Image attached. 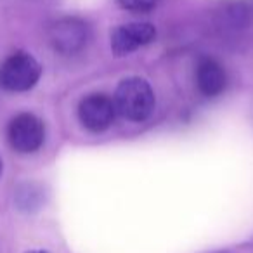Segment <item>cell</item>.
Here are the masks:
<instances>
[{
    "mask_svg": "<svg viewBox=\"0 0 253 253\" xmlns=\"http://www.w3.org/2000/svg\"><path fill=\"white\" fill-rule=\"evenodd\" d=\"M7 139L18 153H35L45 139V128L39 116L32 113H19L7 126Z\"/></svg>",
    "mask_w": 253,
    "mask_h": 253,
    "instance_id": "obj_3",
    "label": "cell"
},
{
    "mask_svg": "<svg viewBox=\"0 0 253 253\" xmlns=\"http://www.w3.org/2000/svg\"><path fill=\"white\" fill-rule=\"evenodd\" d=\"M118 4L130 12H149L160 4V0H118Z\"/></svg>",
    "mask_w": 253,
    "mask_h": 253,
    "instance_id": "obj_8",
    "label": "cell"
},
{
    "mask_svg": "<svg viewBox=\"0 0 253 253\" xmlns=\"http://www.w3.org/2000/svg\"><path fill=\"white\" fill-rule=\"evenodd\" d=\"M0 172H2V162H0Z\"/></svg>",
    "mask_w": 253,
    "mask_h": 253,
    "instance_id": "obj_10",
    "label": "cell"
},
{
    "mask_svg": "<svg viewBox=\"0 0 253 253\" xmlns=\"http://www.w3.org/2000/svg\"><path fill=\"white\" fill-rule=\"evenodd\" d=\"M196 85L198 90L207 97H217L225 90L227 75L222 64L211 57L200 59L196 66Z\"/></svg>",
    "mask_w": 253,
    "mask_h": 253,
    "instance_id": "obj_7",
    "label": "cell"
},
{
    "mask_svg": "<svg viewBox=\"0 0 253 253\" xmlns=\"http://www.w3.org/2000/svg\"><path fill=\"white\" fill-rule=\"evenodd\" d=\"M156 39V28L151 23H128L113 30L111 49L116 56H125Z\"/></svg>",
    "mask_w": 253,
    "mask_h": 253,
    "instance_id": "obj_6",
    "label": "cell"
},
{
    "mask_svg": "<svg viewBox=\"0 0 253 253\" xmlns=\"http://www.w3.org/2000/svg\"><path fill=\"white\" fill-rule=\"evenodd\" d=\"M28 253H47V252H40V250H37V252H28Z\"/></svg>",
    "mask_w": 253,
    "mask_h": 253,
    "instance_id": "obj_9",
    "label": "cell"
},
{
    "mask_svg": "<svg viewBox=\"0 0 253 253\" xmlns=\"http://www.w3.org/2000/svg\"><path fill=\"white\" fill-rule=\"evenodd\" d=\"M116 113L130 122H142L155 109V92L151 85L139 77L120 82L115 94Z\"/></svg>",
    "mask_w": 253,
    "mask_h": 253,
    "instance_id": "obj_1",
    "label": "cell"
},
{
    "mask_svg": "<svg viewBox=\"0 0 253 253\" xmlns=\"http://www.w3.org/2000/svg\"><path fill=\"white\" fill-rule=\"evenodd\" d=\"M78 116L85 128L90 132H104L115 122V101L104 94H90L80 101Z\"/></svg>",
    "mask_w": 253,
    "mask_h": 253,
    "instance_id": "obj_5",
    "label": "cell"
},
{
    "mask_svg": "<svg viewBox=\"0 0 253 253\" xmlns=\"http://www.w3.org/2000/svg\"><path fill=\"white\" fill-rule=\"evenodd\" d=\"M90 30L87 23L77 18H64L50 26L49 40L61 54H77L87 45Z\"/></svg>",
    "mask_w": 253,
    "mask_h": 253,
    "instance_id": "obj_4",
    "label": "cell"
},
{
    "mask_svg": "<svg viewBox=\"0 0 253 253\" xmlns=\"http://www.w3.org/2000/svg\"><path fill=\"white\" fill-rule=\"evenodd\" d=\"M42 75L39 61L28 52H14L0 64V87L9 92L33 88Z\"/></svg>",
    "mask_w": 253,
    "mask_h": 253,
    "instance_id": "obj_2",
    "label": "cell"
}]
</instances>
